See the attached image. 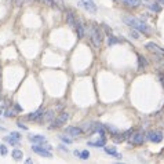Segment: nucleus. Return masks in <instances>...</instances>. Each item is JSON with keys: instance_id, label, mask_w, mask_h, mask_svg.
Returning a JSON list of instances; mask_svg holds the SVG:
<instances>
[{"instance_id": "4468645a", "label": "nucleus", "mask_w": 164, "mask_h": 164, "mask_svg": "<svg viewBox=\"0 0 164 164\" xmlns=\"http://www.w3.org/2000/svg\"><path fill=\"white\" fill-rule=\"evenodd\" d=\"M66 20H68V24L70 25V28L76 29V21H75V18H73V13H72V11H68Z\"/></svg>"}, {"instance_id": "0eeeda50", "label": "nucleus", "mask_w": 164, "mask_h": 164, "mask_svg": "<svg viewBox=\"0 0 164 164\" xmlns=\"http://www.w3.org/2000/svg\"><path fill=\"white\" fill-rule=\"evenodd\" d=\"M146 48L150 51V53H155V54H157V55H160V57H164V50H161V48L158 47V46H156L155 43H147Z\"/></svg>"}, {"instance_id": "39448f33", "label": "nucleus", "mask_w": 164, "mask_h": 164, "mask_svg": "<svg viewBox=\"0 0 164 164\" xmlns=\"http://www.w3.org/2000/svg\"><path fill=\"white\" fill-rule=\"evenodd\" d=\"M147 138H149V141L155 142V144H158V142L163 141V132H161V131H150V132L147 134Z\"/></svg>"}, {"instance_id": "c756f323", "label": "nucleus", "mask_w": 164, "mask_h": 164, "mask_svg": "<svg viewBox=\"0 0 164 164\" xmlns=\"http://www.w3.org/2000/svg\"><path fill=\"white\" fill-rule=\"evenodd\" d=\"M158 2H164V0H158Z\"/></svg>"}, {"instance_id": "f257e3e1", "label": "nucleus", "mask_w": 164, "mask_h": 164, "mask_svg": "<svg viewBox=\"0 0 164 164\" xmlns=\"http://www.w3.org/2000/svg\"><path fill=\"white\" fill-rule=\"evenodd\" d=\"M123 21H124L128 26H131L132 29H136V31L142 32V33H150V28L145 22H142L141 20H138V18L124 17V20H123Z\"/></svg>"}, {"instance_id": "a878e982", "label": "nucleus", "mask_w": 164, "mask_h": 164, "mask_svg": "<svg viewBox=\"0 0 164 164\" xmlns=\"http://www.w3.org/2000/svg\"><path fill=\"white\" fill-rule=\"evenodd\" d=\"M10 135H11L13 138L18 139V141H20V139H21V135H20V134H18V132H11V134H10Z\"/></svg>"}, {"instance_id": "f03ea898", "label": "nucleus", "mask_w": 164, "mask_h": 164, "mask_svg": "<svg viewBox=\"0 0 164 164\" xmlns=\"http://www.w3.org/2000/svg\"><path fill=\"white\" fill-rule=\"evenodd\" d=\"M91 42L92 44L95 46V47H101V44H102V33H101V31L97 28V26H92L91 28Z\"/></svg>"}, {"instance_id": "ddd939ff", "label": "nucleus", "mask_w": 164, "mask_h": 164, "mask_svg": "<svg viewBox=\"0 0 164 164\" xmlns=\"http://www.w3.org/2000/svg\"><path fill=\"white\" fill-rule=\"evenodd\" d=\"M76 32H77L79 39L84 37V26H83V24H81V21H77V22H76Z\"/></svg>"}, {"instance_id": "4be33fe9", "label": "nucleus", "mask_w": 164, "mask_h": 164, "mask_svg": "<svg viewBox=\"0 0 164 164\" xmlns=\"http://www.w3.org/2000/svg\"><path fill=\"white\" fill-rule=\"evenodd\" d=\"M0 155L2 156H6L7 155V147L4 145H0Z\"/></svg>"}, {"instance_id": "bb28decb", "label": "nucleus", "mask_w": 164, "mask_h": 164, "mask_svg": "<svg viewBox=\"0 0 164 164\" xmlns=\"http://www.w3.org/2000/svg\"><path fill=\"white\" fill-rule=\"evenodd\" d=\"M131 36H132L134 39H139V35H138V32H135V31H131Z\"/></svg>"}, {"instance_id": "20e7f679", "label": "nucleus", "mask_w": 164, "mask_h": 164, "mask_svg": "<svg viewBox=\"0 0 164 164\" xmlns=\"http://www.w3.org/2000/svg\"><path fill=\"white\" fill-rule=\"evenodd\" d=\"M32 150H33L35 153H37L39 156H43V157H47V158H50V157H51V152H50V150H48L46 146L35 145V146H32Z\"/></svg>"}, {"instance_id": "5701e85b", "label": "nucleus", "mask_w": 164, "mask_h": 164, "mask_svg": "<svg viewBox=\"0 0 164 164\" xmlns=\"http://www.w3.org/2000/svg\"><path fill=\"white\" fill-rule=\"evenodd\" d=\"M149 9L153 10V11H157V13L160 11V7H158L157 4H149Z\"/></svg>"}, {"instance_id": "f8f14e48", "label": "nucleus", "mask_w": 164, "mask_h": 164, "mask_svg": "<svg viewBox=\"0 0 164 164\" xmlns=\"http://www.w3.org/2000/svg\"><path fill=\"white\" fill-rule=\"evenodd\" d=\"M43 113H44V109L40 108V109H37L36 112H33L32 114H29L28 119H29V120H37L39 117H42V116H43Z\"/></svg>"}, {"instance_id": "423d86ee", "label": "nucleus", "mask_w": 164, "mask_h": 164, "mask_svg": "<svg viewBox=\"0 0 164 164\" xmlns=\"http://www.w3.org/2000/svg\"><path fill=\"white\" fill-rule=\"evenodd\" d=\"M68 119H69V114L64 112V113H61V114H59V116L53 121V127H61L62 124H65V123L68 121Z\"/></svg>"}, {"instance_id": "a211bd4d", "label": "nucleus", "mask_w": 164, "mask_h": 164, "mask_svg": "<svg viewBox=\"0 0 164 164\" xmlns=\"http://www.w3.org/2000/svg\"><path fill=\"white\" fill-rule=\"evenodd\" d=\"M53 116H54L53 110L46 112V113H43V116H42V121H50V120L53 119Z\"/></svg>"}, {"instance_id": "393cba45", "label": "nucleus", "mask_w": 164, "mask_h": 164, "mask_svg": "<svg viewBox=\"0 0 164 164\" xmlns=\"http://www.w3.org/2000/svg\"><path fill=\"white\" fill-rule=\"evenodd\" d=\"M117 42H119V40H117V39H114V37L113 36H110V39H109V46H112V44H116V43Z\"/></svg>"}, {"instance_id": "dca6fc26", "label": "nucleus", "mask_w": 164, "mask_h": 164, "mask_svg": "<svg viewBox=\"0 0 164 164\" xmlns=\"http://www.w3.org/2000/svg\"><path fill=\"white\" fill-rule=\"evenodd\" d=\"M75 155H76V156H79V157H80L81 160H87V158L90 157L88 150H83V152H79V150H75Z\"/></svg>"}, {"instance_id": "9b49d317", "label": "nucleus", "mask_w": 164, "mask_h": 164, "mask_svg": "<svg viewBox=\"0 0 164 164\" xmlns=\"http://www.w3.org/2000/svg\"><path fill=\"white\" fill-rule=\"evenodd\" d=\"M106 145V138L105 136H101V139L95 142H88V146H95V147H101V146H105Z\"/></svg>"}, {"instance_id": "7ed1b4c3", "label": "nucleus", "mask_w": 164, "mask_h": 164, "mask_svg": "<svg viewBox=\"0 0 164 164\" xmlns=\"http://www.w3.org/2000/svg\"><path fill=\"white\" fill-rule=\"evenodd\" d=\"M145 142V134L142 131H136L130 136V144L132 145H142Z\"/></svg>"}, {"instance_id": "cd10ccee", "label": "nucleus", "mask_w": 164, "mask_h": 164, "mask_svg": "<svg viewBox=\"0 0 164 164\" xmlns=\"http://www.w3.org/2000/svg\"><path fill=\"white\" fill-rule=\"evenodd\" d=\"M61 139L64 142H66V144H70V142H72V139H69V138H65V136H61Z\"/></svg>"}, {"instance_id": "9d476101", "label": "nucleus", "mask_w": 164, "mask_h": 164, "mask_svg": "<svg viewBox=\"0 0 164 164\" xmlns=\"http://www.w3.org/2000/svg\"><path fill=\"white\" fill-rule=\"evenodd\" d=\"M29 141L33 144H43L46 142V136L43 135H29Z\"/></svg>"}, {"instance_id": "b1692460", "label": "nucleus", "mask_w": 164, "mask_h": 164, "mask_svg": "<svg viewBox=\"0 0 164 164\" xmlns=\"http://www.w3.org/2000/svg\"><path fill=\"white\" fill-rule=\"evenodd\" d=\"M43 2H44V3H47L48 6H51V7H57V6H55V2H54V0H43Z\"/></svg>"}, {"instance_id": "1a4fd4ad", "label": "nucleus", "mask_w": 164, "mask_h": 164, "mask_svg": "<svg viewBox=\"0 0 164 164\" xmlns=\"http://www.w3.org/2000/svg\"><path fill=\"white\" fill-rule=\"evenodd\" d=\"M65 132L70 136H77L81 134V128H77V127H66Z\"/></svg>"}, {"instance_id": "6ab92c4d", "label": "nucleus", "mask_w": 164, "mask_h": 164, "mask_svg": "<svg viewBox=\"0 0 164 164\" xmlns=\"http://www.w3.org/2000/svg\"><path fill=\"white\" fill-rule=\"evenodd\" d=\"M119 2L127 4V6H132V7H136L139 4V0H119Z\"/></svg>"}, {"instance_id": "2eb2a0df", "label": "nucleus", "mask_w": 164, "mask_h": 164, "mask_svg": "<svg viewBox=\"0 0 164 164\" xmlns=\"http://www.w3.org/2000/svg\"><path fill=\"white\" fill-rule=\"evenodd\" d=\"M11 156H13V158H14V160L20 161V160H22V157H24V153H22V152H21V150L15 149V150H13Z\"/></svg>"}, {"instance_id": "f3484780", "label": "nucleus", "mask_w": 164, "mask_h": 164, "mask_svg": "<svg viewBox=\"0 0 164 164\" xmlns=\"http://www.w3.org/2000/svg\"><path fill=\"white\" fill-rule=\"evenodd\" d=\"M105 152L108 153V155H112L113 157H116V158H121V155L116 153V149H114V147H105Z\"/></svg>"}, {"instance_id": "412c9836", "label": "nucleus", "mask_w": 164, "mask_h": 164, "mask_svg": "<svg viewBox=\"0 0 164 164\" xmlns=\"http://www.w3.org/2000/svg\"><path fill=\"white\" fill-rule=\"evenodd\" d=\"M138 59H139V68H145V66H146V62H145L144 57L138 55Z\"/></svg>"}, {"instance_id": "6e6552de", "label": "nucleus", "mask_w": 164, "mask_h": 164, "mask_svg": "<svg viewBox=\"0 0 164 164\" xmlns=\"http://www.w3.org/2000/svg\"><path fill=\"white\" fill-rule=\"evenodd\" d=\"M80 6L84 7V9L87 10V11L90 13H97V7H95V4L92 3V2H90V0H83V2H80Z\"/></svg>"}, {"instance_id": "c85d7f7f", "label": "nucleus", "mask_w": 164, "mask_h": 164, "mask_svg": "<svg viewBox=\"0 0 164 164\" xmlns=\"http://www.w3.org/2000/svg\"><path fill=\"white\" fill-rule=\"evenodd\" d=\"M18 127H20V128H24V130H26V127L22 124V123H18Z\"/></svg>"}, {"instance_id": "aec40b11", "label": "nucleus", "mask_w": 164, "mask_h": 164, "mask_svg": "<svg viewBox=\"0 0 164 164\" xmlns=\"http://www.w3.org/2000/svg\"><path fill=\"white\" fill-rule=\"evenodd\" d=\"M6 141L10 142V145H14V146H17V145H18V139L13 138L11 135H10V136H6Z\"/></svg>"}]
</instances>
